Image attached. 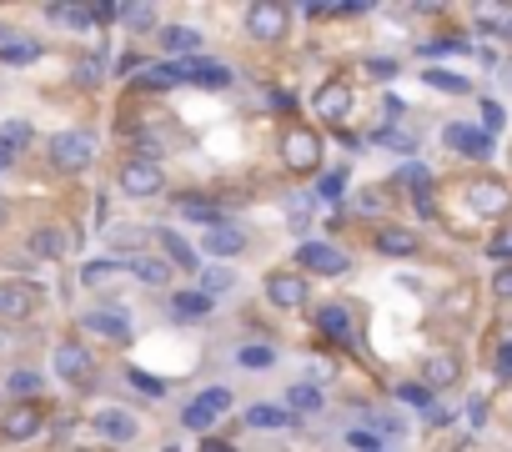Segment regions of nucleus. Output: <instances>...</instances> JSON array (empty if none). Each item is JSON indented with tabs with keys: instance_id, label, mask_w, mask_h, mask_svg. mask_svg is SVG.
Segmentation results:
<instances>
[{
	"instance_id": "obj_1",
	"label": "nucleus",
	"mask_w": 512,
	"mask_h": 452,
	"mask_svg": "<svg viewBox=\"0 0 512 452\" xmlns=\"http://www.w3.org/2000/svg\"><path fill=\"white\" fill-rule=\"evenodd\" d=\"M50 161H56L61 172H80V166H91V161H96V136H91V131H61V136L50 141Z\"/></svg>"
},
{
	"instance_id": "obj_2",
	"label": "nucleus",
	"mask_w": 512,
	"mask_h": 452,
	"mask_svg": "<svg viewBox=\"0 0 512 452\" xmlns=\"http://www.w3.org/2000/svg\"><path fill=\"white\" fill-rule=\"evenodd\" d=\"M281 157H287V166H292V172H311V166H317V157H322V141H317V131H307V126H287V136H281Z\"/></svg>"
},
{
	"instance_id": "obj_3",
	"label": "nucleus",
	"mask_w": 512,
	"mask_h": 452,
	"mask_svg": "<svg viewBox=\"0 0 512 452\" xmlns=\"http://www.w3.org/2000/svg\"><path fill=\"white\" fill-rule=\"evenodd\" d=\"M161 166L156 161H146V157H136V161H126L121 166V176H116V187H121V196H156L161 191Z\"/></svg>"
},
{
	"instance_id": "obj_4",
	"label": "nucleus",
	"mask_w": 512,
	"mask_h": 452,
	"mask_svg": "<svg viewBox=\"0 0 512 452\" xmlns=\"http://www.w3.org/2000/svg\"><path fill=\"white\" fill-rule=\"evenodd\" d=\"M302 266H307V272H317V277H341V272L352 266V257H347V251H337L332 241H302Z\"/></svg>"
},
{
	"instance_id": "obj_5",
	"label": "nucleus",
	"mask_w": 512,
	"mask_h": 452,
	"mask_svg": "<svg viewBox=\"0 0 512 452\" xmlns=\"http://www.w3.org/2000/svg\"><path fill=\"white\" fill-rule=\"evenodd\" d=\"M442 141H447L452 151H462V157H493V136L482 131V126H467V121H452L447 131H442Z\"/></svg>"
},
{
	"instance_id": "obj_6",
	"label": "nucleus",
	"mask_w": 512,
	"mask_h": 452,
	"mask_svg": "<svg viewBox=\"0 0 512 452\" xmlns=\"http://www.w3.org/2000/svg\"><path fill=\"white\" fill-rule=\"evenodd\" d=\"M467 202H472V211H478V217H502V211H508V187H502V181H493V176H482V181H472V187H467Z\"/></svg>"
},
{
	"instance_id": "obj_7",
	"label": "nucleus",
	"mask_w": 512,
	"mask_h": 452,
	"mask_svg": "<svg viewBox=\"0 0 512 452\" xmlns=\"http://www.w3.org/2000/svg\"><path fill=\"white\" fill-rule=\"evenodd\" d=\"M266 296H271V307H302V302H307V277L271 272V277H266Z\"/></svg>"
},
{
	"instance_id": "obj_8",
	"label": "nucleus",
	"mask_w": 512,
	"mask_h": 452,
	"mask_svg": "<svg viewBox=\"0 0 512 452\" xmlns=\"http://www.w3.org/2000/svg\"><path fill=\"white\" fill-rule=\"evenodd\" d=\"M80 327L96 332V337H111V342H126V337H131V317H126L121 307H101V312L80 317Z\"/></svg>"
},
{
	"instance_id": "obj_9",
	"label": "nucleus",
	"mask_w": 512,
	"mask_h": 452,
	"mask_svg": "<svg viewBox=\"0 0 512 452\" xmlns=\"http://www.w3.org/2000/svg\"><path fill=\"white\" fill-rule=\"evenodd\" d=\"M0 433L11 437V442H26V437L41 433V407L35 402H16L5 418H0Z\"/></svg>"
},
{
	"instance_id": "obj_10",
	"label": "nucleus",
	"mask_w": 512,
	"mask_h": 452,
	"mask_svg": "<svg viewBox=\"0 0 512 452\" xmlns=\"http://www.w3.org/2000/svg\"><path fill=\"white\" fill-rule=\"evenodd\" d=\"M181 80H187V86H202V91H221V86H232V71L221 61H202V56H196V61L181 65Z\"/></svg>"
},
{
	"instance_id": "obj_11",
	"label": "nucleus",
	"mask_w": 512,
	"mask_h": 452,
	"mask_svg": "<svg viewBox=\"0 0 512 452\" xmlns=\"http://www.w3.org/2000/svg\"><path fill=\"white\" fill-rule=\"evenodd\" d=\"M96 433L111 437V442H131L141 433V422L126 412V407H106V412H96Z\"/></svg>"
},
{
	"instance_id": "obj_12",
	"label": "nucleus",
	"mask_w": 512,
	"mask_h": 452,
	"mask_svg": "<svg viewBox=\"0 0 512 452\" xmlns=\"http://www.w3.org/2000/svg\"><path fill=\"white\" fill-rule=\"evenodd\" d=\"M247 31L256 35V41H277V35L287 31V11H281V5H251Z\"/></svg>"
},
{
	"instance_id": "obj_13",
	"label": "nucleus",
	"mask_w": 512,
	"mask_h": 452,
	"mask_svg": "<svg viewBox=\"0 0 512 452\" xmlns=\"http://www.w3.org/2000/svg\"><path fill=\"white\" fill-rule=\"evenodd\" d=\"M347 111H352L347 80H326L322 91H317V116H326V121H347Z\"/></svg>"
},
{
	"instance_id": "obj_14",
	"label": "nucleus",
	"mask_w": 512,
	"mask_h": 452,
	"mask_svg": "<svg viewBox=\"0 0 512 452\" xmlns=\"http://www.w3.org/2000/svg\"><path fill=\"white\" fill-rule=\"evenodd\" d=\"M161 50L196 61V56H202V31H191V26H166V31H161Z\"/></svg>"
},
{
	"instance_id": "obj_15",
	"label": "nucleus",
	"mask_w": 512,
	"mask_h": 452,
	"mask_svg": "<svg viewBox=\"0 0 512 452\" xmlns=\"http://www.w3.org/2000/svg\"><path fill=\"white\" fill-rule=\"evenodd\" d=\"M56 372H61L65 382H86V377H91V357H86V347H76V342L56 347Z\"/></svg>"
},
{
	"instance_id": "obj_16",
	"label": "nucleus",
	"mask_w": 512,
	"mask_h": 452,
	"mask_svg": "<svg viewBox=\"0 0 512 452\" xmlns=\"http://www.w3.org/2000/svg\"><path fill=\"white\" fill-rule=\"evenodd\" d=\"M462 377V362L447 357V352H437V357H427V367H422V387L432 392V387H452Z\"/></svg>"
},
{
	"instance_id": "obj_17",
	"label": "nucleus",
	"mask_w": 512,
	"mask_h": 452,
	"mask_svg": "<svg viewBox=\"0 0 512 452\" xmlns=\"http://www.w3.org/2000/svg\"><path fill=\"white\" fill-rule=\"evenodd\" d=\"M171 317H176V322H202V317H211V296L196 292V287H191V292H176L171 296Z\"/></svg>"
},
{
	"instance_id": "obj_18",
	"label": "nucleus",
	"mask_w": 512,
	"mask_h": 452,
	"mask_svg": "<svg viewBox=\"0 0 512 452\" xmlns=\"http://www.w3.org/2000/svg\"><path fill=\"white\" fill-rule=\"evenodd\" d=\"M202 247H206V257H236V251L247 247V236L236 232V226H226V221H221V226H211V232L202 236Z\"/></svg>"
},
{
	"instance_id": "obj_19",
	"label": "nucleus",
	"mask_w": 512,
	"mask_h": 452,
	"mask_svg": "<svg viewBox=\"0 0 512 452\" xmlns=\"http://www.w3.org/2000/svg\"><path fill=\"white\" fill-rule=\"evenodd\" d=\"M156 241H161V251H166V266H187V272H196V251L187 247V236H181V232L161 226V232H156Z\"/></svg>"
},
{
	"instance_id": "obj_20",
	"label": "nucleus",
	"mask_w": 512,
	"mask_h": 452,
	"mask_svg": "<svg viewBox=\"0 0 512 452\" xmlns=\"http://www.w3.org/2000/svg\"><path fill=\"white\" fill-rule=\"evenodd\" d=\"M35 292L31 287H0V317H31Z\"/></svg>"
},
{
	"instance_id": "obj_21",
	"label": "nucleus",
	"mask_w": 512,
	"mask_h": 452,
	"mask_svg": "<svg viewBox=\"0 0 512 452\" xmlns=\"http://www.w3.org/2000/svg\"><path fill=\"white\" fill-rule=\"evenodd\" d=\"M422 80H427L432 91H447V96H467V91H472V80L457 76V71H447V65H432V71H422Z\"/></svg>"
},
{
	"instance_id": "obj_22",
	"label": "nucleus",
	"mask_w": 512,
	"mask_h": 452,
	"mask_svg": "<svg viewBox=\"0 0 512 452\" xmlns=\"http://www.w3.org/2000/svg\"><path fill=\"white\" fill-rule=\"evenodd\" d=\"M126 266H131L141 281H151V287H166V281H171L166 257H126Z\"/></svg>"
},
{
	"instance_id": "obj_23",
	"label": "nucleus",
	"mask_w": 512,
	"mask_h": 452,
	"mask_svg": "<svg viewBox=\"0 0 512 452\" xmlns=\"http://www.w3.org/2000/svg\"><path fill=\"white\" fill-rule=\"evenodd\" d=\"M377 251H387V257H412V251H417V236L402 232V226H387V232H377Z\"/></svg>"
},
{
	"instance_id": "obj_24",
	"label": "nucleus",
	"mask_w": 512,
	"mask_h": 452,
	"mask_svg": "<svg viewBox=\"0 0 512 452\" xmlns=\"http://www.w3.org/2000/svg\"><path fill=\"white\" fill-rule=\"evenodd\" d=\"M50 20H56V26H71V31H86L96 20V5H50Z\"/></svg>"
},
{
	"instance_id": "obj_25",
	"label": "nucleus",
	"mask_w": 512,
	"mask_h": 452,
	"mask_svg": "<svg viewBox=\"0 0 512 452\" xmlns=\"http://www.w3.org/2000/svg\"><path fill=\"white\" fill-rule=\"evenodd\" d=\"M251 427H292V407H271V402H256L247 412Z\"/></svg>"
},
{
	"instance_id": "obj_26",
	"label": "nucleus",
	"mask_w": 512,
	"mask_h": 452,
	"mask_svg": "<svg viewBox=\"0 0 512 452\" xmlns=\"http://www.w3.org/2000/svg\"><path fill=\"white\" fill-rule=\"evenodd\" d=\"M317 327H322L326 337H337V342H347V337H352V322H347V307H322V312H317Z\"/></svg>"
},
{
	"instance_id": "obj_27",
	"label": "nucleus",
	"mask_w": 512,
	"mask_h": 452,
	"mask_svg": "<svg viewBox=\"0 0 512 452\" xmlns=\"http://www.w3.org/2000/svg\"><path fill=\"white\" fill-rule=\"evenodd\" d=\"M236 362H241L247 372H266V367L277 362V347H266V342H251V347H241V352H236Z\"/></svg>"
},
{
	"instance_id": "obj_28",
	"label": "nucleus",
	"mask_w": 512,
	"mask_h": 452,
	"mask_svg": "<svg viewBox=\"0 0 512 452\" xmlns=\"http://www.w3.org/2000/svg\"><path fill=\"white\" fill-rule=\"evenodd\" d=\"M196 277H202V287H196V292H206L211 302H217L221 292H232V281H236L226 266H206V272H196Z\"/></svg>"
},
{
	"instance_id": "obj_29",
	"label": "nucleus",
	"mask_w": 512,
	"mask_h": 452,
	"mask_svg": "<svg viewBox=\"0 0 512 452\" xmlns=\"http://www.w3.org/2000/svg\"><path fill=\"white\" fill-rule=\"evenodd\" d=\"M287 402H292V412H322V387H311V382H296V387L287 392Z\"/></svg>"
},
{
	"instance_id": "obj_30",
	"label": "nucleus",
	"mask_w": 512,
	"mask_h": 452,
	"mask_svg": "<svg viewBox=\"0 0 512 452\" xmlns=\"http://www.w3.org/2000/svg\"><path fill=\"white\" fill-rule=\"evenodd\" d=\"M181 217H187V221H202V226H221V206L187 196V202H181Z\"/></svg>"
},
{
	"instance_id": "obj_31",
	"label": "nucleus",
	"mask_w": 512,
	"mask_h": 452,
	"mask_svg": "<svg viewBox=\"0 0 512 452\" xmlns=\"http://www.w3.org/2000/svg\"><path fill=\"white\" fill-rule=\"evenodd\" d=\"M35 56H41L35 41H0V61L5 65H26V61H35Z\"/></svg>"
},
{
	"instance_id": "obj_32",
	"label": "nucleus",
	"mask_w": 512,
	"mask_h": 452,
	"mask_svg": "<svg viewBox=\"0 0 512 452\" xmlns=\"http://www.w3.org/2000/svg\"><path fill=\"white\" fill-rule=\"evenodd\" d=\"M126 266V257H106V262H91L86 272H80V281H91V287H101V281H111L116 272Z\"/></svg>"
},
{
	"instance_id": "obj_33",
	"label": "nucleus",
	"mask_w": 512,
	"mask_h": 452,
	"mask_svg": "<svg viewBox=\"0 0 512 452\" xmlns=\"http://www.w3.org/2000/svg\"><path fill=\"white\" fill-rule=\"evenodd\" d=\"M31 251H41V257H61V251H65V232H56V226L35 232L31 236Z\"/></svg>"
},
{
	"instance_id": "obj_34",
	"label": "nucleus",
	"mask_w": 512,
	"mask_h": 452,
	"mask_svg": "<svg viewBox=\"0 0 512 452\" xmlns=\"http://www.w3.org/2000/svg\"><path fill=\"white\" fill-rule=\"evenodd\" d=\"M397 397H402L407 407H417V412H437V407H432V392L422 387V382H402V387H397Z\"/></svg>"
},
{
	"instance_id": "obj_35",
	"label": "nucleus",
	"mask_w": 512,
	"mask_h": 452,
	"mask_svg": "<svg viewBox=\"0 0 512 452\" xmlns=\"http://www.w3.org/2000/svg\"><path fill=\"white\" fill-rule=\"evenodd\" d=\"M146 86H176V80H181V65L176 61H161V65H146Z\"/></svg>"
},
{
	"instance_id": "obj_36",
	"label": "nucleus",
	"mask_w": 512,
	"mask_h": 452,
	"mask_svg": "<svg viewBox=\"0 0 512 452\" xmlns=\"http://www.w3.org/2000/svg\"><path fill=\"white\" fill-rule=\"evenodd\" d=\"M211 422H217V418H211L202 402H187V407H181V427H187V433H206Z\"/></svg>"
},
{
	"instance_id": "obj_37",
	"label": "nucleus",
	"mask_w": 512,
	"mask_h": 452,
	"mask_svg": "<svg viewBox=\"0 0 512 452\" xmlns=\"http://www.w3.org/2000/svg\"><path fill=\"white\" fill-rule=\"evenodd\" d=\"M196 402H202L206 412H211V418H221V412H232V392H226V387H206L202 397H196Z\"/></svg>"
},
{
	"instance_id": "obj_38",
	"label": "nucleus",
	"mask_w": 512,
	"mask_h": 452,
	"mask_svg": "<svg viewBox=\"0 0 512 452\" xmlns=\"http://www.w3.org/2000/svg\"><path fill=\"white\" fill-rule=\"evenodd\" d=\"M5 387L16 392V397H31V392H41V372L20 367V372H11V382H5Z\"/></svg>"
},
{
	"instance_id": "obj_39",
	"label": "nucleus",
	"mask_w": 512,
	"mask_h": 452,
	"mask_svg": "<svg viewBox=\"0 0 512 452\" xmlns=\"http://www.w3.org/2000/svg\"><path fill=\"white\" fill-rule=\"evenodd\" d=\"M347 448H357V452H382V437H377L372 427H352V433H347Z\"/></svg>"
},
{
	"instance_id": "obj_40",
	"label": "nucleus",
	"mask_w": 512,
	"mask_h": 452,
	"mask_svg": "<svg viewBox=\"0 0 512 452\" xmlns=\"http://www.w3.org/2000/svg\"><path fill=\"white\" fill-rule=\"evenodd\" d=\"M341 191H347V172H326L317 196H322V202H341Z\"/></svg>"
},
{
	"instance_id": "obj_41",
	"label": "nucleus",
	"mask_w": 512,
	"mask_h": 452,
	"mask_svg": "<svg viewBox=\"0 0 512 452\" xmlns=\"http://www.w3.org/2000/svg\"><path fill=\"white\" fill-rule=\"evenodd\" d=\"M502 126H508V111L497 106V101H482V131L493 136V131H502Z\"/></svg>"
},
{
	"instance_id": "obj_42",
	"label": "nucleus",
	"mask_w": 512,
	"mask_h": 452,
	"mask_svg": "<svg viewBox=\"0 0 512 452\" xmlns=\"http://www.w3.org/2000/svg\"><path fill=\"white\" fill-rule=\"evenodd\" d=\"M131 382H136L146 397H166V377H151V372H141V367H136V372H131Z\"/></svg>"
},
{
	"instance_id": "obj_43",
	"label": "nucleus",
	"mask_w": 512,
	"mask_h": 452,
	"mask_svg": "<svg viewBox=\"0 0 512 452\" xmlns=\"http://www.w3.org/2000/svg\"><path fill=\"white\" fill-rule=\"evenodd\" d=\"M141 241H146V232H141V226H116V232H111V247H121V251L141 247Z\"/></svg>"
},
{
	"instance_id": "obj_44",
	"label": "nucleus",
	"mask_w": 512,
	"mask_h": 452,
	"mask_svg": "<svg viewBox=\"0 0 512 452\" xmlns=\"http://www.w3.org/2000/svg\"><path fill=\"white\" fill-rule=\"evenodd\" d=\"M0 141H5V146H26V141H31V126H26V121H5V126H0Z\"/></svg>"
},
{
	"instance_id": "obj_45",
	"label": "nucleus",
	"mask_w": 512,
	"mask_h": 452,
	"mask_svg": "<svg viewBox=\"0 0 512 452\" xmlns=\"http://www.w3.org/2000/svg\"><path fill=\"white\" fill-rule=\"evenodd\" d=\"M382 146H392V151H417V136H407V131H382Z\"/></svg>"
},
{
	"instance_id": "obj_46",
	"label": "nucleus",
	"mask_w": 512,
	"mask_h": 452,
	"mask_svg": "<svg viewBox=\"0 0 512 452\" xmlns=\"http://www.w3.org/2000/svg\"><path fill=\"white\" fill-rule=\"evenodd\" d=\"M397 181H407V187H427V166H422V161H407L402 172H397Z\"/></svg>"
},
{
	"instance_id": "obj_47",
	"label": "nucleus",
	"mask_w": 512,
	"mask_h": 452,
	"mask_svg": "<svg viewBox=\"0 0 512 452\" xmlns=\"http://www.w3.org/2000/svg\"><path fill=\"white\" fill-rule=\"evenodd\" d=\"M467 50V41H432V46H422V56H457Z\"/></svg>"
},
{
	"instance_id": "obj_48",
	"label": "nucleus",
	"mask_w": 512,
	"mask_h": 452,
	"mask_svg": "<svg viewBox=\"0 0 512 452\" xmlns=\"http://www.w3.org/2000/svg\"><path fill=\"white\" fill-rule=\"evenodd\" d=\"M493 292L502 296V302H512V266H502V272L493 277Z\"/></svg>"
},
{
	"instance_id": "obj_49",
	"label": "nucleus",
	"mask_w": 512,
	"mask_h": 452,
	"mask_svg": "<svg viewBox=\"0 0 512 452\" xmlns=\"http://www.w3.org/2000/svg\"><path fill=\"white\" fill-rule=\"evenodd\" d=\"M487 251H493L497 262H512V232H508V236H497V241H493Z\"/></svg>"
},
{
	"instance_id": "obj_50",
	"label": "nucleus",
	"mask_w": 512,
	"mask_h": 452,
	"mask_svg": "<svg viewBox=\"0 0 512 452\" xmlns=\"http://www.w3.org/2000/svg\"><path fill=\"white\" fill-rule=\"evenodd\" d=\"M497 372H502V377H512V342H502V347H497Z\"/></svg>"
},
{
	"instance_id": "obj_51",
	"label": "nucleus",
	"mask_w": 512,
	"mask_h": 452,
	"mask_svg": "<svg viewBox=\"0 0 512 452\" xmlns=\"http://www.w3.org/2000/svg\"><path fill=\"white\" fill-rule=\"evenodd\" d=\"M11 161H16V146H5V141H0V172H5Z\"/></svg>"
},
{
	"instance_id": "obj_52",
	"label": "nucleus",
	"mask_w": 512,
	"mask_h": 452,
	"mask_svg": "<svg viewBox=\"0 0 512 452\" xmlns=\"http://www.w3.org/2000/svg\"><path fill=\"white\" fill-rule=\"evenodd\" d=\"M202 452H232V448H226V442H206Z\"/></svg>"
},
{
	"instance_id": "obj_53",
	"label": "nucleus",
	"mask_w": 512,
	"mask_h": 452,
	"mask_svg": "<svg viewBox=\"0 0 512 452\" xmlns=\"http://www.w3.org/2000/svg\"><path fill=\"white\" fill-rule=\"evenodd\" d=\"M502 80H508V86H512V56H508V61H502Z\"/></svg>"
},
{
	"instance_id": "obj_54",
	"label": "nucleus",
	"mask_w": 512,
	"mask_h": 452,
	"mask_svg": "<svg viewBox=\"0 0 512 452\" xmlns=\"http://www.w3.org/2000/svg\"><path fill=\"white\" fill-rule=\"evenodd\" d=\"M0 221H5V211H0Z\"/></svg>"
}]
</instances>
